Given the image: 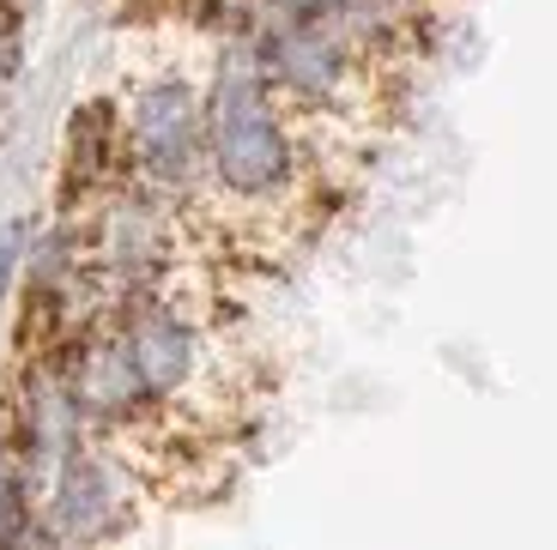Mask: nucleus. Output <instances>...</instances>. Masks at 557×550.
Listing matches in <instances>:
<instances>
[{
  "label": "nucleus",
  "instance_id": "1",
  "mask_svg": "<svg viewBox=\"0 0 557 550\" xmlns=\"http://www.w3.org/2000/svg\"><path fill=\"white\" fill-rule=\"evenodd\" d=\"M127 127V176L139 188L164 193L170 207L195 212L212 182V152H207V97L182 73H152L139 79L122 103Z\"/></svg>",
  "mask_w": 557,
  "mask_h": 550
},
{
  "label": "nucleus",
  "instance_id": "3",
  "mask_svg": "<svg viewBox=\"0 0 557 550\" xmlns=\"http://www.w3.org/2000/svg\"><path fill=\"white\" fill-rule=\"evenodd\" d=\"M7 73H13V42L0 37V85H7Z\"/></svg>",
  "mask_w": 557,
  "mask_h": 550
},
{
  "label": "nucleus",
  "instance_id": "2",
  "mask_svg": "<svg viewBox=\"0 0 557 550\" xmlns=\"http://www.w3.org/2000/svg\"><path fill=\"white\" fill-rule=\"evenodd\" d=\"M346 0H261V13H278V18H334Z\"/></svg>",
  "mask_w": 557,
  "mask_h": 550
}]
</instances>
